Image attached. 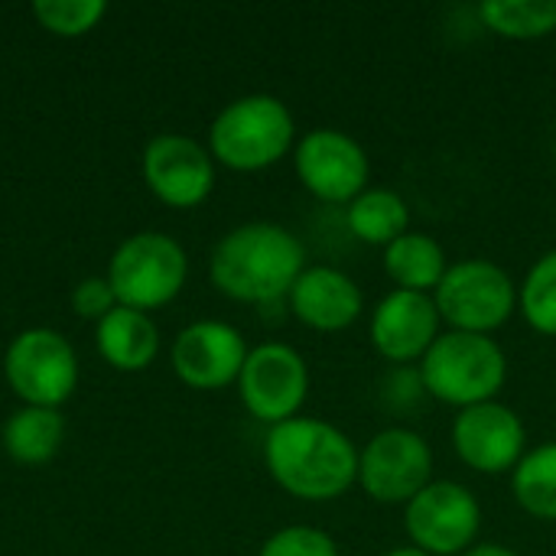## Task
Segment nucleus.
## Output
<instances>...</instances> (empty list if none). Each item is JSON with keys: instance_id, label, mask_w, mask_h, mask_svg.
I'll return each mask as SVG.
<instances>
[{"instance_id": "14", "label": "nucleus", "mask_w": 556, "mask_h": 556, "mask_svg": "<svg viewBox=\"0 0 556 556\" xmlns=\"http://www.w3.org/2000/svg\"><path fill=\"white\" fill-rule=\"evenodd\" d=\"M244 336L218 319H199L186 326L173 342V371L195 391H222L238 384L248 358Z\"/></svg>"}, {"instance_id": "4", "label": "nucleus", "mask_w": 556, "mask_h": 556, "mask_svg": "<svg viewBox=\"0 0 556 556\" xmlns=\"http://www.w3.org/2000/svg\"><path fill=\"white\" fill-rule=\"evenodd\" d=\"M296 147V121L274 94H244L218 111L208 127V153L235 173H261Z\"/></svg>"}, {"instance_id": "15", "label": "nucleus", "mask_w": 556, "mask_h": 556, "mask_svg": "<svg viewBox=\"0 0 556 556\" xmlns=\"http://www.w3.org/2000/svg\"><path fill=\"white\" fill-rule=\"evenodd\" d=\"M440 309L430 293L391 290L371 313V345L391 365H410L430 352L440 339Z\"/></svg>"}, {"instance_id": "10", "label": "nucleus", "mask_w": 556, "mask_h": 556, "mask_svg": "<svg viewBox=\"0 0 556 556\" xmlns=\"http://www.w3.org/2000/svg\"><path fill=\"white\" fill-rule=\"evenodd\" d=\"M293 169L303 189L329 205H349L371 186L365 147L339 127L306 130L293 147Z\"/></svg>"}, {"instance_id": "20", "label": "nucleus", "mask_w": 556, "mask_h": 556, "mask_svg": "<svg viewBox=\"0 0 556 556\" xmlns=\"http://www.w3.org/2000/svg\"><path fill=\"white\" fill-rule=\"evenodd\" d=\"M65 440V424L59 410L49 407H20L3 427V450L20 466L49 463Z\"/></svg>"}, {"instance_id": "23", "label": "nucleus", "mask_w": 556, "mask_h": 556, "mask_svg": "<svg viewBox=\"0 0 556 556\" xmlns=\"http://www.w3.org/2000/svg\"><path fill=\"white\" fill-rule=\"evenodd\" d=\"M518 313L534 332L556 339V248L541 254L518 283Z\"/></svg>"}, {"instance_id": "3", "label": "nucleus", "mask_w": 556, "mask_h": 556, "mask_svg": "<svg viewBox=\"0 0 556 556\" xmlns=\"http://www.w3.org/2000/svg\"><path fill=\"white\" fill-rule=\"evenodd\" d=\"M424 391L456 410L498 401L508 381V355L492 336L476 332H440L430 352L420 358Z\"/></svg>"}, {"instance_id": "8", "label": "nucleus", "mask_w": 556, "mask_h": 556, "mask_svg": "<svg viewBox=\"0 0 556 556\" xmlns=\"http://www.w3.org/2000/svg\"><path fill=\"white\" fill-rule=\"evenodd\" d=\"M3 375L26 407L59 410L78 384V358L65 336L52 329H26L7 349Z\"/></svg>"}, {"instance_id": "26", "label": "nucleus", "mask_w": 556, "mask_h": 556, "mask_svg": "<svg viewBox=\"0 0 556 556\" xmlns=\"http://www.w3.org/2000/svg\"><path fill=\"white\" fill-rule=\"evenodd\" d=\"M72 306L81 319H94L101 323L108 313H114L121 303L108 283V277H85L75 290H72Z\"/></svg>"}, {"instance_id": "17", "label": "nucleus", "mask_w": 556, "mask_h": 556, "mask_svg": "<svg viewBox=\"0 0 556 556\" xmlns=\"http://www.w3.org/2000/svg\"><path fill=\"white\" fill-rule=\"evenodd\" d=\"M94 339H98L101 358L117 371H143L153 365V358L160 352L156 323L147 313L127 309V306H117L114 313H108L98 323Z\"/></svg>"}, {"instance_id": "28", "label": "nucleus", "mask_w": 556, "mask_h": 556, "mask_svg": "<svg viewBox=\"0 0 556 556\" xmlns=\"http://www.w3.org/2000/svg\"><path fill=\"white\" fill-rule=\"evenodd\" d=\"M384 556H430L427 551H420V547H414V544H407V547H394V551H388Z\"/></svg>"}, {"instance_id": "19", "label": "nucleus", "mask_w": 556, "mask_h": 556, "mask_svg": "<svg viewBox=\"0 0 556 556\" xmlns=\"http://www.w3.org/2000/svg\"><path fill=\"white\" fill-rule=\"evenodd\" d=\"M349 231L371 248H388L410 231V208L401 192L384 186H368L345 208Z\"/></svg>"}, {"instance_id": "1", "label": "nucleus", "mask_w": 556, "mask_h": 556, "mask_svg": "<svg viewBox=\"0 0 556 556\" xmlns=\"http://www.w3.org/2000/svg\"><path fill=\"white\" fill-rule=\"evenodd\" d=\"M264 463L270 479L300 502H336L358 485V450L336 424L293 417L267 430Z\"/></svg>"}, {"instance_id": "12", "label": "nucleus", "mask_w": 556, "mask_h": 556, "mask_svg": "<svg viewBox=\"0 0 556 556\" xmlns=\"http://www.w3.org/2000/svg\"><path fill=\"white\" fill-rule=\"evenodd\" d=\"M453 450L472 472L482 476H505L528 453V430L515 407L502 401L476 404L456 414L453 420Z\"/></svg>"}, {"instance_id": "6", "label": "nucleus", "mask_w": 556, "mask_h": 556, "mask_svg": "<svg viewBox=\"0 0 556 556\" xmlns=\"http://www.w3.org/2000/svg\"><path fill=\"white\" fill-rule=\"evenodd\" d=\"M189 277V257L182 244L163 231H140L127 238L111 264H108V283L121 306L127 309H160L179 296Z\"/></svg>"}, {"instance_id": "13", "label": "nucleus", "mask_w": 556, "mask_h": 556, "mask_svg": "<svg viewBox=\"0 0 556 556\" xmlns=\"http://www.w3.org/2000/svg\"><path fill=\"white\" fill-rule=\"evenodd\" d=\"M143 182L169 208H195L212 195L215 160L186 134H160L143 150Z\"/></svg>"}, {"instance_id": "27", "label": "nucleus", "mask_w": 556, "mask_h": 556, "mask_svg": "<svg viewBox=\"0 0 556 556\" xmlns=\"http://www.w3.org/2000/svg\"><path fill=\"white\" fill-rule=\"evenodd\" d=\"M463 556H521V554H515L511 547H502V544H476V547H469Z\"/></svg>"}, {"instance_id": "7", "label": "nucleus", "mask_w": 556, "mask_h": 556, "mask_svg": "<svg viewBox=\"0 0 556 556\" xmlns=\"http://www.w3.org/2000/svg\"><path fill=\"white\" fill-rule=\"evenodd\" d=\"M433 482V450L410 427H388L358 450V489L378 505H407Z\"/></svg>"}, {"instance_id": "18", "label": "nucleus", "mask_w": 556, "mask_h": 556, "mask_svg": "<svg viewBox=\"0 0 556 556\" xmlns=\"http://www.w3.org/2000/svg\"><path fill=\"white\" fill-rule=\"evenodd\" d=\"M446 270H450V257L443 244L427 231H407L384 248V274L391 277L394 290L433 296Z\"/></svg>"}, {"instance_id": "5", "label": "nucleus", "mask_w": 556, "mask_h": 556, "mask_svg": "<svg viewBox=\"0 0 556 556\" xmlns=\"http://www.w3.org/2000/svg\"><path fill=\"white\" fill-rule=\"evenodd\" d=\"M433 303L453 332L492 336L518 313V283L489 257H463L450 264Z\"/></svg>"}, {"instance_id": "21", "label": "nucleus", "mask_w": 556, "mask_h": 556, "mask_svg": "<svg viewBox=\"0 0 556 556\" xmlns=\"http://www.w3.org/2000/svg\"><path fill=\"white\" fill-rule=\"evenodd\" d=\"M511 492L531 518L556 525V443H541L525 453L511 472Z\"/></svg>"}, {"instance_id": "11", "label": "nucleus", "mask_w": 556, "mask_h": 556, "mask_svg": "<svg viewBox=\"0 0 556 556\" xmlns=\"http://www.w3.org/2000/svg\"><path fill=\"white\" fill-rule=\"evenodd\" d=\"M238 394L248 414L267 427L300 417L309 394L306 358L283 342H264L251 349L238 375Z\"/></svg>"}, {"instance_id": "22", "label": "nucleus", "mask_w": 556, "mask_h": 556, "mask_svg": "<svg viewBox=\"0 0 556 556\" xmlns=\"http://www.w3.org/2000/svg\"><path fill=\"white\" fill-rule=\"evenodd\" d=\"M485 29L495 36L528 42L556 33V0H485L479 7Z\"/></svg>"}, {"instance_id": "9", "label": "nucleus", "mask_w": 556, "mask_h": 556, "mask_svg": "<svg viewBox=\"0 0 556 556\" xmlns=\"http://www.w3.org/2000/svg\"><path fill=\"white\" fill-rule=\"evenodd\" d=\"M482 505L463 482L433 479L414 502L404 505V531L414 547L430 556H463L476 547Z\"/></svg>"}, {"instance_id": "16", "label": "nucleus", "mask_w": 556, "mask_h": 556, "mask_svg": "<svg viewBox=\"0 0 556 556\" xmlns=\"http://www.w3.org/2000/svg\"><path fill=\"white\" fill-rule=\"evenodd\" d=\"M290 313L313 332H342L365 313L362 287L339 267H306L287 293Z\"/></svg>"}, {"instance_id": "25", "label": "nucleus", "mask_w": 556, "mask_h": 556, "mask_svg": "<svg viewBox=\"0 0 556 556\" xmlns=\"http://www.w3.org/2000/svg\"><path fill=\"white\" fill-rule=\"evenodd\" d=\"M257 556H339V544L323 528L293 525L270 534Z\"/></svg>"}, {"instance_id": "24", "label": "nucleus", "mask_w": 556, "mask_h": 556, "mask_svg": "<svg viewBox=\"0 0 556 556\" xmlns=\"http://www.w3.org/2000/svg\"><path fill=\"white\" fill-rule=\"evenodd\" d=\"M108 13L104 0H36L33 3V16L46 33L75 39L91 33Z\"/></svg>"}, {"instance_id": "2", "label": "nucleus", "mask_w": 556, "mask_h": 556, "mask_svg": "<svg viewBox=\"0 0 556 556\" xmlns=\"http://www.w3.org/2000/svg\"><path fill=\"white\" fill-rule=\"evenodd\" d=\"M306 270L303 241L277 222L231 228L212 251L208 277L218 293L238 303H277Z\"/></svg>"}]
</instances>
